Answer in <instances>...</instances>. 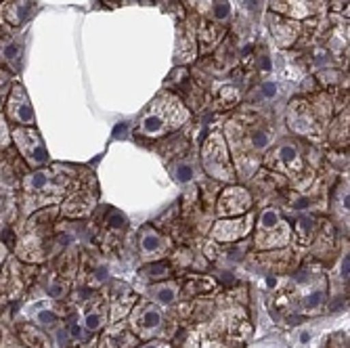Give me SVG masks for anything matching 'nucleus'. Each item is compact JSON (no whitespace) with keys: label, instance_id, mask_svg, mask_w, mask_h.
<instances>
[{"label":"nucleus","instance_id":"27","mask_svg":"<svg viewBox=\"0 0 350 348\" xmlns=\"http://www.w3.org/2000/svg\"><path fill=\"white\" fill-rule=\"evenodd\" d=\"M42 323H53L57 317H55V312H51V310H44V312H40V317H38Z\"/></svg>","mask_w":350,"mask_h":348},{"label":"nucleus","instance_id":"23","mask_svg":"<svg viewBox=\"0 0 350 348\" xmlns=\"http://www.w3.org/2000/svg\"><path fill=\"white\" fill-rule=\"evenodd\" d=\"M124 223H126V218H124L122 212H116V210H113V212L109 214V225H111L113 229H122Z\"/></svg>","mask_w":350,"mask_h":348},{"label":"nucleus","instance_id":"18","mask_svg":"<svg viewBox=\"0 0 350 348\" xmlns=\"http://www.w3.org/2000/svg\"><path fill=\"white\" fill-rule=\"evenodd\" d=\"M126 346H131V338L129 336H118V330H113L111 334L105 336L103 340V348H126Z\"/></svg>","mask_w":350,"mask_h":348},{"label":"nucleus","instance_id":"29","mask_svg":"<svg viewBox=\"0 0 350 348\" xmlns=\"http://www.w3.org/2000/svg\"><path fill=\"white\" fill-rule=\"evenodd\" d=\"M105 273H107V271H105V269H99V271H97V279H99V281H103V279H105V277H107V275H105Z\"/></svg>","mask_w":350,"mask_h":348},{"label":"nucleus","instance_id":"6","mask_svg":"<svg viewBox=\"0 0 350 348\" xmlns=\"http://www.w3.org/2000/svg\"><path fill=\"white\" fill-rule=\"evenodd\" d=\"M7 111H9V118L15 122V124H21V126H34L36 118H34V109H31V103L27 99V94L23 90V86H15L11 90V97L7 101Z\"/></svg>","mask_w":350,"mask_h":348},{"label":"nucleus","instance_id":"32","mask_svg":"<svg viewBox=\"0 0 350 348\" xmlns=\"http://www.w3.org/2000/svg\"><path fill=\"white\" fill-rule=\"evenodd\" d=\"M3 208H5V204H3V200H0V212H3Z\"/></svg>","mask_w":350,"mask_h":348},{"label":"nucleus","instance_id":"2","mask_svg":"<svg viewBox=\"0 0 350 348\" xmlns=\"http://www.w3.org/2000/svg\"><path fill=\"white\" fill-rule=\"evenodd\" d=\"M23 189L27 196H49L59 198L68 193L72 189V174L63 172L61 168H49V170H36L23 180Z\"/></svg>","mask_w":350,"mask_h":348},{"label":"nucleus","instance_id":"16","mask_svg":"<svg viewBox=\"0 0 350 348\" xmlns=\"http://www.w3.org/2000/svg\"><path fill=\"white\" fill-rule=\"evenodd\" d=\"M312 229H314V220L310 216H300L298 218L296 231H298V237H300L302 243H308V239L312 237Z\"/></svg>","mask_w":350,"mask_h":348},{"label":"nucleus","instance_id":"11","mask_svg":"<svg viewBox=\"0 0 350 348\" xmlns=\"http://www.w3.org/2000/svg\"><path fill=\"white\" fill-rule=\"evenodd\" d=\"M273 157H277V162H279V166L281 168H285V170H290V172H294V170H300L302 168V160H300V151L294 147V145H281L275 153H273Z\"/></svg>","mask_w":350,"mask_h":348},{"label":"nucleus","instance_id":"26","mask_svg":"<svg viewBox=\"0 0 350 348\" xmlns=\"http://www.w3.org/2000/svg\"><path fill=\"white\" fill-rule=\"evenodd\" d=\"M7 137H9V133H7V124H5L3 118H0V147H3V145L7 143Z\"/></svg>","mask_w":350,"mask_h":348},{"label":"nucleus","instance_id":"1","mask_svg":"<svg viewBox=\"0 0 350 348\" xmlns=\"http://www.w3.org/2000/svg\"><path fill=\"white\" fill-rule=\"evenodd\" d=\"M187 109L174 99V97H164L157 99L151 109L141 118L139 122V133L145 135V137H160V135H166L168 131L176 129L180 126L185 120H187Z\"/></svg>","mask_w":350,"mask_h":348},{"label":"nucleus","instance_id":"4","mask_svg":"<svg viewBox=\"0 0 350 348\" xmlns=\"http://www.w3.org/2000/svg\"><path fill=\"white\" fill-rule=\"evenodd\" d=\"M13 139L17 149L21 151L23 160L31 166V168H40L49 162V153L46 147L38 135V131H34L31 126H23V129H15L13 131Z\"/></svg>","mask_w":350,"mask_h":348},{"label":"nucleus","instance_id":"22","mask_svg":"<svg viewBox=\"0 0 350 348\" xmlns=\"http://www.w3.org/2000/svg\"><path fill=\"white\" fill-rule=\"evenodd\" d=\"M321 302H323V290H317V292L308 294V298L304 300V306H306L308 310H312V308H319Z\"/></svg>","mask_w":350,"mask_h":348},{"label":"nucleus","instance_id":"24","mask_svg":"<svg viewBox=\"0 0 350 348\" xmlns=\"http://www.w3.org/2000/svg\"><path fill=\"white\" fill-rule=\"evenodd\" d=\"M3 57H5L7 61H17V57H19V46H17V44H7V46L3 49Z\"/></svg>","mask_w":350,"mask_h":348},{"label":"nucleus","instance_id":"21","mask_svg":"<svg viewBox=\"0 0 350 348\" xmlns=\"http://www.w3.org/2000/svg\"><path fill=\"white\" fill-rule=\"evenodd\" d=\"M101 325H103V312H90V314H86V327L88 330H92V332H97V330H101Z\"/></svg>","mask_w":350,"mask_h":348},{"label":"nucleus","instance_id":"19","mask_svg":"<svg viewBox=\"0 0 350 348\" xmlns=\"http://www.w3.org/2000/svg\"><path fill=\"white\" fill-rule=\"evenodd\" d=\"M212 13H214V17H216L218 21L229 19V15H231V5H229V0H214Z\"/></svg>","mask_w":350,"mask_h":348},{"label":"nucleus","instance_id":"13","mask_svg":"<svg viewBox=\"0 0 350 348\" xmlns=\"http://www.w3.org/2000/svg\"><path fill=\"white\" fill-rule=\"evenodd\" d=\"M164 245V239L157 235L151 227H145L141 231V250H143V254H157V252L162 250Z\"/></svg>","mask_w":350,"mask_h":348},{"label":"nucleus","instance_id":"30","mask_svg":"<svg viewBox=\"0 0 350 348\" xmlns=\"http://www.w3.org/2000/svg\"><path fill=\"white\" fill-rule=\"evenodd\" d=\"M7 82V74H3V72H0V86H3Z\"/></svg>","mask_w":350,"mask_h":348},{"label":"nucleus","instance_id":"31","mask_svg":"<svg viewBox=\"0 0 350 348\" xmlns=\"http://www.w3.org/2000/svg\"><path fill=\"white\" fill-rule=\"evenodd\" d=\"M300 340H302V342H308V340H310V336H308V334H306V332H304V334H302V336H300Z\"/></svg>","mask_w":350,"mask_h":348},{"label":"nucleus","instance_id":"5","mask_svg":"<svg viewBox=\"0 0 350 348\" xmlns=\"http://www.w3.org/2000/svg\"><path fill=\"white\" fill-rule=\"evenodd\" d=\"M290 231L283 218L275 210H265L258 218V245L260 247H273L279 243H285Z\"/></svg>","mask_w":350,"mask_h":348},{"label":"nucleus","instance_id":"9","mask_svg":"<svg viewBox=\"0 0 350 348\" xmlns=\"http://www.w3.org/2000/svg\"><path fill=\"white\" fill-rule=\"evenodd\" d=\"M31 11V0H5L0 5V23L13 29L19 27Z\"/></svg>","mask_w":350,"mask_h":348},{"label":"nucleus","instance_id":"25","mask_svg":"<svg viewBox=\"0 0 350 348\" xmlns=\"http://www.w3.org/2000/svg\"><path fill=\"white\" fill-rule=\"evenodd\" d=\"M262 97H267V99H273L275 97V92H277V84H273V82H267V84H262Z\"/></svg>","mask_w":350,"mask_h":348},{"label":"nucleus","instance_id":"20","mask_svg":"<svg viewBox=\"0 0 350 348\" xmlns=\"http://www.w3.org/2000/svg\"><path fill=\"white\" fill-rule=\"evenodd\" d=\"M193 166L191 164H187V162H180L176 168H174V178L178 180V183H189L191 178H193Z\"/></svg>","mask_w":350,"mask_h":348},{"label":"nucleus","instance_id":"12","mask_svg":"<svg viewBox=\"0 0 350 348\" xmlns=\"http://www.w3.org/2000/svg\"><path fill=\"white\" fill-rule=\"evenodd\" d=\"M160 325H162V314L157 312L153 306H141V310H137L135 327H139L141 332H153Z\"/></svg>","mask_w":350,"mask_h":348},{"label":"nucleus","instance_id":"10","mask_svg":"<svg viewBox=\"0 0 350 348\" xmlns=\"http://www.w3.org/2000/svg\"><path fill=\"white\" fill-rule=\"evenodd\" d=\"M288 120H290V126L292 131L300 133V135H308L312 133V126H314V120L310 116V109L304 101H296L292 103L290 107V113H288Z\"/></svg>","mask_w":350,"mask_h":348},{"label":"nucleus","instance_id":"28","mask_svg":"<svg viewBox=\"0 0 350 348\" xmlns=\"http://www.w3.org/2000/svg\"><path fill=\"white\" fill-rule=\"evenodd\" d=\"M141 348H170V346L166 342H151V344H145Z\"/></svg>","mask_w":350,"mask_h":348},{"label":"nucleus","instance_id":"33","mask_svg":"<svg viewBox=\"0 0 350 348\" xmlns=\"http://www.w3.org/2000/svg\"><path fill=\"white\" fill-rule=\"evenodd\" d=\"M0 101H3V90H0Z\"/></svg>","mask_w":350,"mask_h":348},{"label":"nucleus","instance_id":"14","mask_svg":"<svg viewBox=\"0 0 350 348\" xmlns=\"http://www.w3.org/2000/svg\"><path fill=\"white\" fill-rule=\"evenodd\" d=\"M151 296L162 304H172L176 300V288L174 286H155V288H151Z\"/></svg>","mask_w":350,"mask_h":348},{"label":"nucleus","instance_id":"3","mask_svg":"<svg viewBox=\"0 0 350 348\" xmlns=\"http://www.w3.org/2000/svg\"><path fill=\"white\" fill-rule=\"evenodd\" d=\"M204 168L210 176L220 180H231L235 176L225 141H222L220 135H212L204 147Z\"/></svg>","mask_w":350,"mask_h":348},{"label":"nucleus","instance_id":"17","mask_svg":"<svg viewBox=\"0 0 350 348\" xmlns=\"http://www.w3.org/2000/svg\"><path fill=\"white\" fill-rule=\"evenodd\" d=\"M143 275H147L151 279H164L170 275V267L166 263H153L147 269H143Z\"/></svg>","mask_w":350,"mask_h":348},{"label":"nucleus","instance_id":"8","mask_svg":"<svg viewBox=\"0 0 350 348\" xmlns=\"http://www.w3.org/2000/svg\"><path fill=\"white\" fill-rule=\"evenodd\" d=\"M250 225H252V214H247L243 218H235V220H220L212 231V237L216 241H235V239L247 235Z\"/></svg>","mask_w":350,"mask_h":348},{"label":"nucleus","instance_id":"15","mask_svg":"<svg viewBox=\"0 0 350 348\" xmlns=\"http://www.w3.org/2000/svg\"><path fill=\"white\" fill-rule=\"evenodd\" d=\"M214 286H216V283H214L212 279H208V277H198L196 281H189V283H187V292H189V294H206V292L214 290Z\"/></svg>","mask_w":350,"mask_h":348},{"label":"nucleus","instance_id":"7","mask_svg":"<svg viewBox=\"0 0 350 348\" xmlns=\"http://www.w3.org/2000/svg\"><path fill=\"white\" fill-rule=\"evenodd\" d=\"M250 208H252V198L241 187L227 189V191L222 193L220 200H218V212L225 214V216H233V214L245 212Z\"/></svg>","mask_w":350,"mask_h":348}]
</instances>
